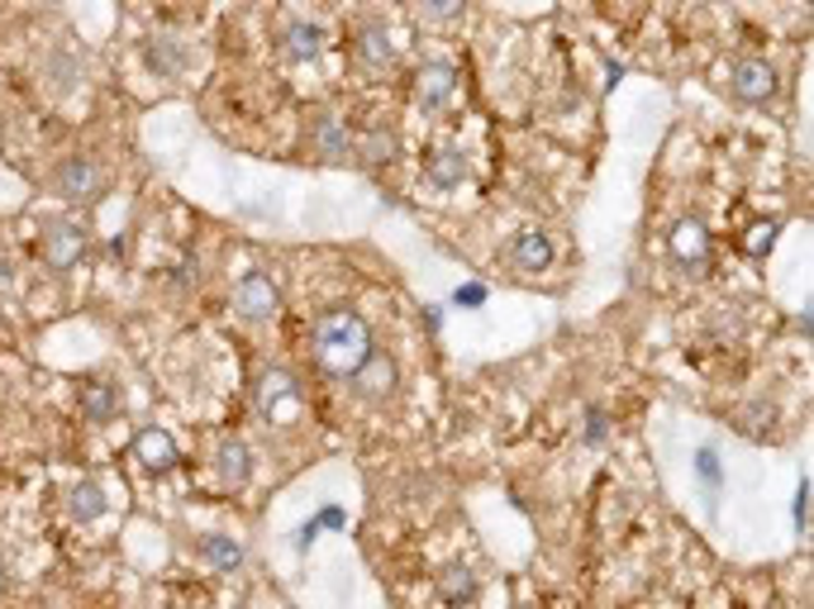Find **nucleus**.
Wrapping results in <instances>:
<instances>
[{
  "label": "nucleus",
  "instance_id": "f257e3e1",
  "mask_svg": "<svg viewBox=\"0 0 814 609\" xmlns=\"http://www.w3.org/2000/svg\"><path fill=\"white\" fill-rule=\"evenodd\" d=\"M314 357H320L324 372L353 376L371 357V329H367V319L357 314V310H328L320 324H314Z\"/></svg>",
  "mask_w": 814,
  "mask_h": 609
},
{
  "label": "nucleus",
  "instance_id": "f03ea898",
  "mask_svg": "<svg viewBox=\"0 0 814 609\" xmlns=\"http://www.w3.org/2000/svg\"><path fill=\"white\" fill-rule=\"evenodd\" d=\"M728 91H734L743 106H762V100L781 91L777 67L762 63V57H743V63H734V71H728Z\"/></svg>",
  "mask_w": 814,
  "mask_h": 609
},
{
  "label": "nucleus",
  "instance_id": "7ed1b4c3",
  "mask_svg": "<svg viewBox=\"0 0 814 609\" xmlns=\"http://www.w3.org/2000/svg\"><path fill=\"white\" fill-rule=\"evenodd\" d=\"M457 91V67L443 63V57H428V63H420V71H414L410 81V96L420 110H438L448 106V96Z\"/></svg>",
  "mask_w": 814,
  "mask_h": 609
},
{
  "label": "nucleus",
  "instance_id": "20e7f679",
  "mask_svg": "<svg viewBox=\"0 0 814 609\" xmlns=\"http://www.w3.org/2000/svg\"><path fill=\"white\" fill-rule=\"evenodd\" d=\"M296 405H300V386H296V376H291V372L271 367V372L257 376V410H263L267 419H277V424H286V419L296 414Z\"/></svg>",
  "mask_w": 814,
  "mask_h": 609
},
{
  "label": "nucleus",
  "instance_id": "39448f33",
  "mask_svg": "<svg viewBox=\"0 0 814 609\" xmlns=\"http://www.w3.org/2000/svg\"><path fill=\"white\" fill-rule=\"evenodd\" d=\"M81 257H86V229L71 224V220L48 224V234H43V263L57 267V272H71Z\"/></svg>",
  "mask_w": 814,
  "mask_h": 609
},
{
  "label": "nucleus",
  "instance_id": "423d86ee",
  "mask_svg": "<svg viewBox=\"0 0 814 609\" xmlns=\"http://www.w3.org/2000/svg\"><path fill=\"white\" fill-rule=\"evenodd\" d=\"M348 381H353L357 396L371 400V405H377V400H391V396H395V381H400L395 357H391V353H371V357L363 362V367H357V372L348 376Z\"/></svg>",
  "mask_w": 814,
  "mask_h": 609
},
{
  "label": "nucleus",
  "instance_id": "0eeeda50",
  "mask_svg": "<svg viewBox=\"0 0 814 609\" xmlns=\"http://www.w3.org/2000/svg\"><path fill=\"white\" fill-rule=\"evenodd\" d=\"M53 191L67 200H96L105 191V181H100V167L91 157H67V163L53 171Z\"/></svg>",
  "mask_w": 814,
  "mask_h": 609
},
{
  "label": "nucleus",
  "instance_id": "6e6552de",
  "mask_svg": "<svg viewBox=\"0 0 814 609\" xmlns=\"http://www.w3.org/2000/svg\"><path fill=\"white\" fill-rule=\"evenodd\" d=\"M310 148L324 157V163H343V157L353 153V134H348V124L338 120V114H328L320 110L310 120Z\"/></svg>",
  "mask_w": 814,
  "mask_h": 609
},
{
  "label": "nucleus",
  "instance_id": "1a4fd4ad",
  "mask_svg": "<svg viewBox=\"0 0 814 609\" xmlns=\"http://www.w3.org/2000/svg\"><path fill=\"white\" fill-rule=\"evenodd\" d=\"M234 310L243 319H271L277 314V286H271L263 272H248V277L234 286Z\"/></svg>",
  "mask_w": 814,
  "mask_h": 609
},
{
  "label": "nucleus",
  "instance_id": "9d476101",
  "mask_svg": "<svg viewBox=\"0 0 814 609\" xmlns=\"http://www.w3.org/2000/svg\"><path fill=\"white\" fill-rule=\"evenodd\" d=\"M667 253H671V263H677V267L705 263V257H710V229L700 224V220H681L667 234Z\"/></svg>",
  "mask_w": 814,
  "mask_h": 609
},
{
  "label": "nucleus",
  "instance_id": "9b49d317",
  "mask_svg": "<svg viewBox=\"0 0 814 609\" xmlns=\"http://www.w3.org/2000/svg\"><path fill=\"white\" fill-rule=\"evenodd\" d=\"M510 267H520V272L553 267V239L543 234V229H524V234L510 243Z\"/></svg>",
  "mask_w": 814,
  "mask_h": 609
},
{
  "label": "nucleus",
  "instance_id": "f8f14e48",
  "mask_svg": "<svg viewBox=\"0 0 814 609\" xmlns=\"http://www.w3.org/2000/svg\"><path fill=\"white\" fill-rule=\"evenodd\" d=\"M134 457H138L153 476H163V472L177 467V443H171L163 429H143L138 439H134Z\"/></svg>",
  "mask_w": 814,
  "mask_h": 609
},
{
  "label": "nucleus",
  "instance_id": "ddd939ff",
  "mask_svg": "<svg viewBox=\"0 0 814 609\" xmlns=\"http://www.w3.org/2000/svg\"><path fill=\"white\" fill-rule=\"evenodd\" d=\"M281 53L291 57V63H314V57L324 53V29H320V24H305V20L286 24V34H281Z\"/></svg>",
  "mask_w": 814,
  "mask_h": 609
},
{
  "label": "nucleus",
  "instance_id": "4468645a",
  "mask_svg": "<svg viewBox=\"0 0 814 609\" xmlns=\"http://www.w3.org/2000/svg\"><path fill=\"white\" fill-rule=\"evenodd\" d=\"M77 400H81V414L91 419V424H105V419H114V414H120V405H124L114 381H86Z\"/></svg>",
  "mask_w": 814,
  "mask_h": 609
},
{
  "label": "nucleus",
  "instance_id": "2eb2a0df",
  "mask_svg": "<svg viewBox=\"0 0 814 609\" xmlns=\"http://www.w3.org/2000/svg\"><path fill=\"white\" fill-rule=\"evenodd\" d=\"M143 63H148L153 77H177V71L186 67V48L177 38H167V34L143 38Z\"/></svg>",
  "mask_w": 814,
  "mask_h": 609
},
{
  "label": "nucleus",
  "instance_id": "dca6fc26",
  "mask_svg": "<svg viewBox=\"0 0 814 609\" xmlns=\"http://www.w3.org/2000/svg\"><path fill=\"white\" fill-rule=\"evenodd\" d=\"M424 177H428V186H438V191H453V186L467 177L462 153H457V148H434V153H428V163H424Z\"/></svg>",
  "mask_w": 814,
  "mask_h": 609
},
{
  "label": "nucleus",
  "instance_id": "f3484780",
  "mask_svg": "<svg viewBox=\"0 0 814 609\" xmlns=\"http://www.w3.org/2000/svg\"><path fill=\"white\" fill-rule=\"evenodd\" d=\"M438 596L448 600L453 609H462V605L477 600V576H471V567H462V562H457V567H443L438 572Z\"/></svg>",
  "mask_w": 814,
  "mask_h": 609
},
{
  "label": "nucleus",
  "instance_id": "a211bd4d",
  "mask_svg": "<svg viewBox=\"0 0 814 609\" xmlns=\"http://www.w3.org/2000/svg\"><path fill=\"white\" fill-rule=\"evenodd\" d=\"M67 514L77 519V524H91V519L105 514V490H100L96 481H77L67 490Z\"/></svg>",
  "mask_w": 814,
  "mask_h": 609
},
{
  "label": "nucleus",
  "instance_id": "6ab92c4d",
  "mask_svg": "<svg viewBox=\"0 0 814 609\" xmlns=\"http://www.w3.org/2000/svg\"><path fill=\"white\" fill-rule=\"evenodd\" d=\"M196 547H200V557H205L214 572H234L238 562H243V547L228 539V533H205Z\"/></svg>",
  "mask_w": 814,
  "mask_h": 609
},
{
  "label": "nucleus",
  "instance_id": "aec40b11",
  "mask_svg": "<svg viewBox=\"0 0 814 609\" xmlns=\"http://www.w3.org/2000/svg\"><path fill=\"white\" fill-rule=\"evenodd\" d=\"M353 153H357V163H363V167H381V163H391V157H395V134H391V129H371L363 143H353Z\"/></svg>",
  "mask_w": 814,
  "mask_h": 609
},
{
  "label": "nucleus",
  "instance_id": "412c9836",
  "mask_svg": "<svg viewBox=\"0 0 814 609\" xmlns=\"http://www.w3.org/2000/svg\"><path fill=\"white\" fill-rule=\"evenodd\" d=\"M357 57H363V67H391L395 48H391V38H386V29H363V34H357Z\"/></svg>",
  "mask_w": 814,
  "mask_h": 609
},
{
  "label": "nucleus",
  "instance_id": "4be33fe9",
  "mask_svg": "<svg viewBox=\"0 0 814 609\" xmlns=\"http://www.w3.org/2000/svg\"><path fill=\"white\" fill-rule=\"evenodd\" d=\"M220 476H224L228 486H243L253 476V457H248V447H243L238 439H228L220 447Z\"/></svg>",
  "mask_w": 814,
  "mask_h": 609
},
{
  "label": "nucleus",
  "instance_id": "5701e85b",
  "mask_svg": "<svg viewBox=\"0 0 814 609\" xmlns=\"http://www.w3.org/2000/svg\"><path fill=\"white\" fill-rule=\"evenodd\" d=\"M777 220H762V224H752V234L743 239V248H748V257H762V253H771V243H777Z\"/></svg>",
  "mask_w": 814,
  "mask_h": 609
},
{
  "label": "nucleus",
  "instance_id": "b1692460",
  "mask_svg": "<svg viewBox=\"0 0 814 609\" xmlns=\"http://www.w3.org/2000/svg\"><path fill=\"white\" fill-rule=\"evenodd\" d=\"M695 476H700V481H705L710 490H720V481H724V472H720V457H714V453H710V447H700V453H695Z\"/></svg>",
  "mask_w": 814,
  "mask_h": 609
},
{
  "label": "nucleus",
  "instance_id": "393cba45",
  "mask_svg": "<svg viewBox=\"0 0 814 609\" xmlns=\"http://www.w3.org/2000/svg\"><path fill=\"white\" fill-rule=\"evenodd\" d=\"M453 304H462V310H477V304H486V286L481 281H462L453 291Z\"/></svg>",
  "mask_w": 814,
  "mask_h": 609
},
{
  "label": "nucleus",
  "instance_id": "a878e982",
  "mask_svg": "<svg viewBox=\"0 0 814 609\" xmlns=\"http://www.w3.org/2000/svg\"><path fill=\"white\" fill-rule=\"evenodd\" d=\"M771 419H777V405H752L748 419H743V433H757V429H771Z\"/></svg>",
  "mask_w": 814,
  "mask_h": 609
},
{
  "label": "nucleus",
  "instance_id": "bb28decb",
  "mask_svg": "<svg viewBox=\"0 0 814 609\" xmlns=\"http://www.w3.org/2000/svg\"><path fill=\"white\" fill-rule=\"evenodd\" d=\"M605 439H610V419L600 410H591L586 414V443H605Z\"/></svg>",
  "mask_w": 814,
  "mask_h": 609
},
{
  "label": "nucleus",
  "instance_id": "cd10ccee",
  "mask_svg": "<svg viewBox=\"0 0 814 609\" xmlns=\"http://www.w3.org/2000/svg\"><path fill=\"white\" fill-rule=\"evenodd\" d=\"M420 20H462V5H420Z\"/></svg>",
  "mask_w": 814,
  "mask_h": 609
},
{
  "label": "nucleus",
  "instance_id": "c85d7f7f",
  "mask_svg": "<svg viewBox=\"0 0 814 609\" xmlns=\"http://www.w3.org/2000/svg\"><path fill=\"white\" fill-rule=\"evenodd\" d=\"M805 514H810V481H800V490H795V524L805 529Z\"/></svg>",
  "mask_w": 814,
  "mask_h": 609
},
{
  "label": "nucleus",
  "instance_id": "c756f323",
  "mask_svg": "<svg viewBox=\"0 0 814 609\" xmlns=\"http://www.w3.org/2000/svg\"><path fill=\"white\" fill-rule=\"evenodd\" d=\"M314 524H320V529H343V510H334V505H324Z\"/></svg>",
  "mask_w": 814,
  "mask_h": 609
},
{
  "label": "nucleus",
  "instance_id": "7c9ffc66",
  "mask_svg": "<svg viewBox=\"0 0 814 609\" xmlns=\"http://www.w3.org/2000/svg\"><path fill=\"white\" fill-rule=\"evenodd\" d=\"M424 324L438 333V324H443V310H438V304H428V310H424Z\"/></svg>",
  "mask_w": 814,
  "mask_h": 609
},
{
  "label": "nucleus",
  "instance_id": "2f4dec72",
  "mask_svg": "<svg viewBox=\"0 0 814 609\" xmlns=\"http://www.w3.org/2000/svg\"><path fill=\"white\" fill-rule=\"evenodd\" d=\"M314 533H320V524H305V529H300V539H296V543H300V547H310V543H314Z\"/></svg>",
  "mask_w": 814,
  "mask_h": 609
}]
</instances>
